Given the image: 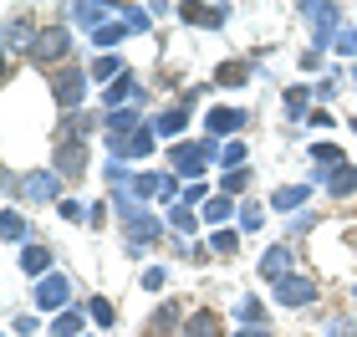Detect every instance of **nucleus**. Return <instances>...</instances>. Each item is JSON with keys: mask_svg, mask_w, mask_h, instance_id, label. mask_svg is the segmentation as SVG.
Returning a JSON list of instances; mask_svg holds the SVG:
<instances>
[{"mask_svg": "<svg viewBox=\"0 0 357 337\" xmlns=\"http://www.w3.org/2000/svg\"><path fill=\"white\" fill-rule=\"evenodd\" d=\"M77 52V41H72V31L67 26H41L36 31V41H31V67H46V72H61V67H72V57Z\"/></svg>", "mask_w": 357, "mask_h": 337, "instance_id": "obj_1", "label": "nucleus"}, {"mask_svg": "<svg viewBox=\"0 0 357 337\" xmlns=\"http://www.w3.org/2000/svg\"><path fill=\"white\" fill-rule=\"evenodd\" d=\"M215 158V138H204V143H174L169 149V164H174V174H184V179H194V184H204V164Z\"/></svg>", "mask_w": 357, "mask_h": 337, "instance_id": "obj_2", "label": "nucleus"}, {"mask_svg": "<svg viewBox=\"0 0 357 337\" xmlns=\"http://www.w3.org/2000/svg\"><path fill=\"white\" fill-rule=\"evenodd\" d=\"M52 98H56V107L61 112H72V107H82V98H87V72L77 67H61V72H52Z\"/></svg>", "mask_w": 357, "mask_h": 337, "instance_id": "obj_3", "label": "nucleus"}, {"mask_svg": "<svg viewBox=\"0 0 357 337\" xmlns=\"http://www.w3.org/2000/svg\"><path fill=\"white\" fill-rule=\"evenodd\" d=\"M275 301L291 312H301V307H312L317 301V276H301V271H291V276L275 281Z\"/></svg>", "mask_w": 357, "mask_h": 337, "instance_id": "obj_4", "label": "nucleus"}, {"mask_svg": "<svg viewBox=\"0 0 357 337\" xmlns=\"http://www.w3.org/2000/svg\"><path fill=\"white\" fill-rule=\"evenodd\" d=\"M52 169H56L67 184H77V179L87 174V138H61V143H56V158H52Z\"/></svg>", "mask_w": 357, "mask_h": 337, "instance_id": "obj_5", "label": "nucleus"}, {"mask_svg": "<svg viewBox=\"0 0 357 337\" xmlns=\"http://www.w3.org/2000/svg\"><path fill=\"white\" fill-rule=\"evenodd\" d=\"M61 174L56 169H46V174H21V195L31 200V204H61Z\"/></svg>", "mask_w": 357, "mask_h": 337, "instance_id": "obj_6", "label": "nucleus"}, {"mask_svg": "<svg viewBox=\"0 0 357 337\" xmlns=\"http://www.w3.org/2000/svg\"><path fill=\"white\" fill-rule=\"evenodd\" d=\"M67 297H72V281H67V276H56V271L36 281V307H41V312H56V317H61V312L72 307Z\"/></svg>", "mask_w": 357, "mask_h": 337, "instance_id": "obj_7", "label": "nucleus"}, {"mask_svg": "<svg viewBox=\"0 0 357 337\" xmlns=\"http://www.w3.org/2000/svg\"><path fill=\"white\" fill-rule=\"evenodd\" d=\"M123 230H128V250H143V246H153V240H164V225H158V215L149 210H138L133 220H123Z\"/></svg>", "mask_w": 357, "mask_h": 337, "instance_id": "obj_8", "label": "nucleus"}, {"mask_svg": "<svg viewBox=\"0 0 357 337\" xmlns=\"http://www.w3.org/2000/svg\"><path fill=\"white\" fill-rule=\"evenodd\" d=\"M184 317L189 312H178V301H164V307L143 322V337H184Z\"/></svg>", "mask_w": 357, "mask_h": 337, "instance_id": "obj_9", "label": "nucleus"}, {"mask_svg": "<svg viewBox=\"0 0 357 337\" xmlns=\"http://www.w3.org/2000/svg\"><path fill=\"white\" fill-rule=\"evenodd\" d=\"M153 123H143L133 138H107V149H112V158H149L153 153Z\"/></svg>", "mask_w": 357, "mask_h": 337, "instance_id": "obj_10", "label": "nucleus"}, {"mask_svg": "<svg viewBox=\"0 0 357 337\" xmlns=\"http://www.w3.org/2000/svg\"><path fill=\"white\" fill-rule=\"evenodd\" d=\"M138 204L143 200H174V174H133V189H128Z\"/></svg>", "mask_w": 357, "mask_h": 337, "instance_id": "obj_11", "label": "nucleus"}, {"mask_svg": "<svg viewBox=\"0 0 357 337\" xmlns=\"http://www.w3.org/2000/svg\"><path fill=\"white\" fill-rule=\"evenodd\" d=\"M301 15H312L317 46L327 52V46H332V36H337V21H342V10H337V6H301Z\"/></svg>", "mask_w": 357, "mask_h": 337, "instance_id": "obj_12", "label": "nucleus"}, {"mask_svg": "<svg viewBox=\"0 0 357 337\" xmlns=\"http://www.w3.org/2000/svg\"><path fill=\"white\" fill-rule=\"evenodd\" d=\"M240 128H245V107H209V118H204V133L209 138L240 133Z\"/></svg>", "mask_w": 357, "mask_h": 337, "instance_id": "obj_13", "label": "nucleus"}, {"mask_svg": "<svg viewBox=\"0 0 357 337\" xmlns=\"http://www.w3.org/2000/svg\"><path fill=\"white\" fill-rule=\"evenodd\" d=\"M184 337H225V317L215 307H199L184 317Z\"/></svg>", "mask_w": 357, "mask_h": 337, "instance_id": "obj_14", "label": "nucleus"}, {"mask_svg": "<svg viewBox=\"0 0 357 337\" xmlns=\"http://www.w3.org/2000/svg\"><path fill=\"white\" fill-rule=\"evenodd\" d=\"M291 261H296V250H291L286 240H281V246H271V250L261 255V276H266V281L275 286L281 276H291Z\"/></svg>", "mask_w": 357, "mask_h": 337, "instance_id": "obj_15", "label": "nucleus"}, {"mask_svg": "<svg viewBox=\"0 0 357 337\" xmlns=\"http://www.w3.org/2000/svg\"><path fill=\"white\" fill-rule=\"evenodd\" d=\"M235 317H240V337H245V332L266 337V332H271V327H266V307H261V297H240Z\"/></svg>", "mask_w": 357, "mask_h": 337, "instance_id": "obj_16", "label": "nucleus"}, {"mask_svg": "<svg viewBox=\"0 0 357 337\" xmlns=\"http://www.w3.org/2000/svg\"><path fill=\"white\" fill-rule=\"evenodd\" d=\"M21 271H26L31 281H36V276H52V246H41V240L21 246Z\"/></svg>", "mask_w": 357, "mask_h": 337, "instance_id": "obj_17", "label": "nucleus"}, {"mask_svg": "<svg viewBox=\"0 0 357 337\" xmlns=\"http://www.w3.org/2000/svg\"><path fill=\"white\" fill-rule=\"evenodd\" d=\"M321 184H327V195H337V200L357 195V164H337V169H327V174H321Z\"/></svg>", "mask_w": 357, "mask_h": 337, "instance_id": "obj_18", "label": "nucleus"}, {"mask_svg": "<svg viewBox=\"0 0 357 337\" xmlns=\"http://www.w3.org/2000/svg\"><path fill=\"white\" fill-rule=\"evenodd\" d=\"M178 15H184V26H204V31H215V26H225L230 6H178Z\"/></svg>", "mask_w": 357, "mask_h": 337, "instance_id": "obj_19", "label": "nucleus"}, {"mask_svg": "<svg viewBox=\"0 0 357 337\" xmlns=\"http://www.w3.org/2000/svg\"><path fill=\"white\" fill-rule=\"evenodd\" d=\"M128 98H133V103L143 98V92H138V82H133V72H123L118 82H107V87H102V103H107V112H118Z\"/></svg>", "mask_w": 357, "mask_h": 337, "instance_id": "obj_20", "label": "nucleus"}, {"mask_svg": "<svg viewBox=\"0 0 357 337\" xmlns=\"http://www.w3.org/2000/svg\"><path fill=\"white\" fill-rule=\"evenodd\" d=\"M67 15H72V21L82 26V31H92V36H97V31L107 26V15H112V10H107V6H67Z\"/></svg>", "mask_w": 357, "mask_h": 337, "instance_id": "obj_21", "label": "nucleus"}, {"mask_svg": "<svg viewBox=\"0 0 357 337\" xmlns=\"http://www.w3.org/2000/svg\"><path fill=\"white\" fill-rule=\"evenodd\" d=\"M102 123H107V138H133V133H138V128H143L133 107H118V112H107V118H102Z\"/></svg>", "mask_w": 357, "mask_h": 337, "instance_id": "obj_22", "label": "nucleus"}, {"mask_svg": "<svg viewBox=\"0 0 357 337\" xmlns=\"http://www.w3.org/2000/svg\"><path fill=\"white\" fill-rule=\"evenodd\" d=\"M0 230H6V240H10V246H31V225H26V215L21 210H6V215H0Z\"/></svg>", "mask_w": 357, "mask_h": 337, "instance_id": "obj_23", "label": "nucleus"}, {"mask_svg": "<svg viewBox=\"0 0 357 337\" xmlns=\"http://www.w3.org/2000/svg\"><path fill=\"white\" fill-rule=\"evenodd\" d=\"M36 31H41V26H31V21H10V26H6V46H10V52H31Z\"/></svg>", "mask_w": 357, "mask_h": 337, "instance_id": "obj_24", "label": "nucleus"}, {"mask_svg": "<svg viewBox=\"0 0 357 337\" xmlns=\"http://www.w3.org/2000/svg\"><path fill=\"white\" fill-rule=\"evenodd\" d=\"M82 327H87V317H82V307H67L52 322V337H82Z\"/></svg>", "mask_w": 357, "mask_h": 337, "instance_id": "obj_25", "label": "nucleus"}, {"mask_svg": "<svg viewBox=\"0 0 357 337\" xmlns=\"http://www.w3.org/2000/svg\"><path fill=\"white\" fill-rule=\"evenodd\" d=\"M215 82L220 87H245L250 82V67H245V61H225V67L215 72Z\"/></svg>", "mask_w": 357, "mask_h": 337, "instance_id": "obj_26", "label": "nucleus"}, {"mask_svg": "<svg viewBox=\"0 0 357 337\" xmlns=\"http://www.w3.org/2000/svg\"><path fill=\"white\" fill-rule=\"evenodd\" d=\"M306 195H312L306 184H286V189H275V195H271V204H275V210H296Z\"/></svg>", "mask_w": 357, "mask_h": 337, "instance_id": "obj_27", "label": "nucleus"}, {"mask_svg": "<svg viewBox=\"0 0 357 337\" xmlns=\"http://www.w3.org/2000/svg\"><path fill=\"white\" fill-rule=\"evenodd\" d=\"M184 123H189V112H184V107H169L164 118L153 123V133H164V138H174V133H184Z\"/></svg>", "mask_w": 357, "mask_h": 337, "instance_id": "obj_28", "label": "nucleus"}, {"mask_svg": "<svg viewBox=\"0 0 357 337\" xmlns=\"http://www.w3.org/2000/svg\"><path fill=\"white\" fill-rule=\"evenodd\" d=\"M312 164L337 169V164H347V158H342V149H337V143H312Z\"/></svg>", "mask_w": 357, "mask_h": 337, "instance_id": "obj_29", "label": "nucleus"}, {"mask_svg": "<svg viewBox=\"0 0 357 337\" xmlns=\"http://www.w3.org/2000/svg\"><path fill=\"white\" fill-rule=\"evenodd\" d=\"M87 317H92L97 327H112V322H118V312H112L107 297H92V301H87Z\"/></svg>", "mask_w": 357, "mask_h": 337, "instance_id": "obj_30", "label": "nucleus"}, {"mask_svg": "<svg viewBox=\"0 0 357 337\" xmlns=\"http://www.w3.org/2000/svg\"><path fill=\"white\" fill-rule=\"evenodd\" d=\"M220 189H225V200H230V195H245V189H250V169H230V174L220 179Z\"/></svg>", "mask_w": 357, "mask_h": 337, "instance_id": "obj_31", "label": "nucleus"}, {"mask_svg": "<svg viewBox=\"0 0 357 337\" xmlns=\"http://www.w3.org/2000/svg\"><path fill=\"white\" fill-rule=\"evenodd\" d=\"M306 107H312V92L306 87H286V112L291 118H306Z\"/></svg>", "mask_w": 357, "mask_h": 337, "instance_id": "obj_32", "label": "nucleus"}, {"mask_svg": "<svg viewBox=\"0 0 357 337\" xmlns=\"http://www.w3.org/2000/svg\"><path fill=\"white\" fill-rule=\"evenodd\" d=\"M169 225H174V230H199V215H194V204H174V210H169Z\"/></svg>", "mask_w": 357, "mask_h": 337, "instance_id": "obj_33", "label": "nucleus"}, {"mask_svg": "<svg viewBox=\"0 0 357 337\" xmlns=\"http://www.w3.org/2000/svg\"><path fill=\"white\" fill-rule=\"evenodd\" d=\"M209 250H215V255H235V250H240V230H215Z\"/></svg>", "mask_w": 357, "mask_h": 337, "instance_id": "obj_34", "label": "nucleus"}, {"mask_svg": "<svg viewBox=\"0 0 357 337\" xmlns=\"http://www.w3.org/2000/svg\"><path fill=\"white\" fill-rule=\"evenodd\" d=\"M92 77H102V82H118V77H123V61H118V57H97V61H92Z\"/></svg>", "mask_w": 357, "mask_h": 337, "instance_id": "obj_35", "label": "nucleus"}, {"mask_svg": "<svg viewBox=\"0 0 357 337\" xmlns=\"http://www.w3.org/2000/svg\"><path fill=\"white\" fill-rule=\"evenodd\" d=\"M123 36H128V21H107V26H102V31H97V36H92V41H97V46H118Z\"/></svg>", "mask_w": 357, "mask_h": 337, "instance_id": "obj_36", "label": "nucleus"}, {"mask_svg": "<svg viewBox=\"0 0 357 337\" xmlns=\"http://www.w3.org/2000/svg\"><path fill=\"white\" fill-rule=\"evenodd\" d=\"M321 337H357V317H332V322L321 327Z\"/></svg>", "mask_w": 357, "mask_h": 337, "instance_id": "obj_37", "label": "nucleus"}, {"mask_svg": "<svg viewBox=\"0 0 357 337\" xmlns=\"http://www.w3.org/2000/svg\"><path fill=\"white\" fill-rule=\"evenodd\" d=\"M56 210H61V220H72V225L77 220H92V210H82V200H61Z\"/></svg>", "mask_w": 357, "mask_h": 337, "instance_id": "obj_38", "label": "nucleus"}, {"mask_svg": "<svg viewBox=\"0 0 357 337\" xmlns=\"http://www.w3.org/2000/svg\"><path fill=\"white\" fill-rule=\"evenodd\" d=\"M123 15H128V31H149V10L143 6H123Z\"/></svg>", "mask_w": 357, "mask_h": 337, "instance_id": "obj_39", "label": "nucleus"}, {"mask_svg": "<svg viewBox=\"0 0 357 337\" xmlns=\"http://www.w3.org/2000/svg\"><path fill=\"white\" fill-rule=\"evenodd\" d=\"M164 281H169L164 266H149V271H143V286H149V292H164Z\"/></svg>", "mask_w": 357, "mask_h": 337, "instance_id": "obj_40", "label": "nucleus"}, {"mask_svg": "<svg viewBox=\"0 0 357 337\" xmlns=\"http://www.w3.org/2000/svg\"><path fill=\"white\" fill-rule=\"evenodd\" d=\"M230 210H235L230 200H209V204H204V215H209V220H230Z\"/></svg>", "mask_w": 357, "mask_h": 337, "instance_id": "obj_41", "label": "nucleus"}, {"mask_svg": "<svg viewBox=\"0 0 357 337\" xmlns=\"http://www.w3.org/2000/svg\"><path fill=\"white\" fill-rule=\"evenodd\" d=\"M240 225H245V230H261V204H245V210H240Z\"/></svg>", "mask_w": 357, "mask_h": 337, "instance_id": "obj_42", "label": "nucleus"}, {"mask_svg": "<svg viewBox=\"0 0 357 337\" xmlns=\"http://www.w3.org/2000/svg\"><path fill=\"white\" fill-rule=\"evenodd\" d=\"M225 164H230V169H245V143H230V149H225Z\"/></svg>", "mask_w": 357, "mask_h": 337, "instance_id": "obj_43", "label": "nucleus"}, {"mask_svg": "<svg viewBox=\"0 0 357 337\" xmlns=\"http://www.w3.org/2000/svg\"><path fill=\"white\" fill-rule=\"evenodd\" d=\"M10 332H15V337H31V332H36V317H31V312H26V317H15Z\"/></svg>", "mask_w": 357, "mask_h": 337, "instance_id": "obj_44", "label": "nucleus"}, {"mask_svg": "<svg viewBox=\"0 0 357 337\" xmlns=\"http://www.w3.org/2000/svg\"><path fill=\"white\" fill-rule=\"evenodd\" d=\"M204 195H209V184H189V189H184V204H199Z\"/></svg>", "mask_w": 357, "mask_h": 337, "instance_id": "obj_45", "label": "nucleus"}, {"mask_svg": "<svg viewBox=\"0 0 357 337\" xmlns=\"http://www.w3.org/2000/svg\"><path fill=\"white\" fill-rule=\"evenodd\" d=\"M352 297H357V286H352Z\"/></svg>", "mask_w": 357, "mask_h": 337, "instance_id": "obj_46", "label": "nucleus"}, {"mask_svg": "<svg viewBox=\"0 0 357 337\" xmlns=\"http://www.w3.org/2000/svg\"><path fill=\"white\" fill-rule=\"evenodd\" d=\"M352 128H357V118H352Z\"/></svg>", "mask_w": 357, "mask_h": 337, "instance_id": "obj_47", "label": "nucleus"}]
</instances>
